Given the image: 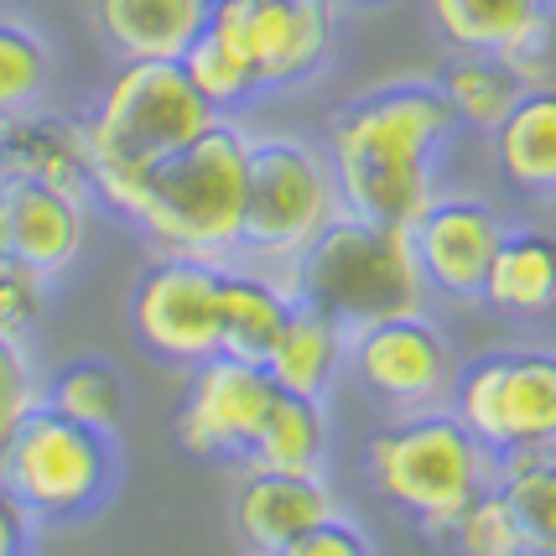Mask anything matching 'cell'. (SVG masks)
Returning a JSON list of instances; mask_svg holds the SVG:
<instances>
[{
  "mask_svg": "<svg viewBox=\"0 0 556 556\" xmlns=\"http://www.w3.org/2000/svg\"><path fill=\"white\" fill-rule=\"evenodd\" d=\"M458 136V115L437 78H395L349 99L328 121V167L343 214L412 229L437 198V162Z\"/></svg>",
  "mask_w": 556,
  "mask_h": 556,
  "instance_id": "6da1fadb",
  "label": "cell"
},
{
  "mask_svg": "<svg viewBox=\"0 0 556 556\" xmlns=\"http://www.w3.org/2000/svg\"><path fill=\"white\" fill-rule=\"evenodd\" d=\"M214 121H224V115L198 94L177 58L121 63L84 115L94 198L121 218H136L151 167L167 162L188 141H198Z\"/></svg>",
  "mask_w": 556,
  "mask_h": 556,
  "instance_id": "7a4b0ae2",
  "label": "cell"
},
{
  "mask_svg": "<svg viewBox=\"0 0 556 556\" xmlns=\"http://www.w3.org/2000/svg\"><path fill=\"white\" fill-rule=\"evenodd\" d=\"M244 162L250 130L224 115L198 141L151 167L130 224L156 244V255H198L229 266V255H240L244 229Z\"/></svg>",
  "mask_w": 556,
  "mask_h": 556,
  "instance_id": "3957f363",
  "label": "cell"
},
{
  "mask_svg": "<svg viewBox=\"0 0 556 556\" xmlns=\"http://www.w3.org/2000/svg\"><path fill=\"white\" fill-rule=\"evenodd\" d=\"M287 287L296 302L333 317L343 333H359L386 317L427 313L432 296L416 266L412 229L359 214L333 218L287 266Z\"/></svg>",
  "mask_w": 556,
  "mask_h": 556,
  "instance_id": "277c9868",
  "label": "cell"
},
{
  "mask_svg": "<svg viewBox=\"0 0 556 556\" xmlns=\"http://www.w3.org/2000/svg\"><path fill=\"white\" fill-rule=\"evenodd\" d=\"M364 473L386 505L412 515L432 541H447L453 515L494 484V453L453 416V406H432L406 412L369 437Z\"/></svg>",
  "mask_w": 556,
  "mask_h": 556,
  "instance_id": "5b68a950",
  "label": "cell"
},
{
  "mask_svg": "<svg viewBox=\"0 0 556 556\" xmlns=\"http://www.w3.org/2000/svg\"><path fill=\"white\" fill-rule=\"evenodd\" d=\"M343 214L328 151L302 136H250L244 162V266L287 281V266Z\"/></svg>",
  "mask_w": 556,
  "mask_h": 556,
  "instance_id": "8992f818",
  "label": "cell"
},
{
  "mask_svg": "<svg viewBox=\"0 0 556 556\" xmlns=\"http://www.w3.org/2000/svg\"><path fill=\"white\" fill-rule=\"evenodd\" d=\"M121 479L115 432L84 427L52 406H31L0 447V484L11 489L37 526H63L94 515Z\"/></svg>",
  "mask_w": 556,
  "mask_h": 556,
  "instance_id": "52a82bcc",
  "label": "cell"
},
{
  "mask_svg": "<svg viewBox=\"0 0 556 556\" xmlns=\"http://www.w3.org/2000/svg\"><path fill=\"white\" fill-rule=\"evenodd\" d=\"M447 406L494 458L556 447V349H494L458 364Z\"/></svg>",
  "mask_w": 556,
  "mask_h": 556,
  "instance_id": "ba28073f",
  "label": "cell"
},
{
  "mask_svg": "<svg viewBox=\"0 0 556 556\" xmlns=\"http://www.w3.org/2000/svg\"><path fill=\"white\" fill-rule=\"evenodd\" d=\"M208 16L240 42L261 94L302 89L333 63L339 0H214Z\"/></svg>",
  "mask_w": 556,
  "mask_h": 556,
  "instance_id": "9c48e42d",
  "label": "cell"
},
{
  "mask_svg": "<svg viewBox=\"0 0 556 556\" xmlns=\"http://www.w3.org/2000/svg\"><path fill=\"white\" fill-rule=\"evenodd\" d=\"M218 291H224L218 261L156 255L130 291V328L146 343V354L182 369L218 354Z\"/></svg>",
  "mask_w": 556,
  "mask_h": 556,
  "instance_id": "30bf717a",
  "label": "cell"
},
{
  "mask_svg": "<svg viewBox=\"0 0 556 556\" xmlns=\"http://www.w3.org/2000/svg\"><path fill=\"white\" fill-rule=\"evenodd\" d=\"M270 401H276V380L266 375V364L208 354L203 364H193L188 390L177 401V421H172L177 447L208 463H244Z\"/></svg>",
  "mask_w": 556,
  "mask_h": 556,
  "instance_id": "8fae6325",
  "label": "cell"
},
{
  "mask_svg": "<svg viewBox=\"0 0 556 556\" xmlns=\"http://www.w3.org/2000/svg\"><path fill=\"white\" fill-rule=\"evenodd\" d=\"M349 369L359 375V386L369 395H380L395 412L447 406L453 380H458L453 349L427 313L386 317V323L349 333Z\"/></svg>",
  "mask_w": 556,
  "mask_h": 556,
  "instance_id": "7c38bea8",
  "label": "cell"
},
{
  "mask_svg": "<svg viewBox=\"0 0 556 556\" xmlns=\"http://www.w3.org/2000/svg\"><path fill=\"white\" fill-rule=\"evenodd\" d=\"M500 240H505V218L484 198L468 193H437L427 214L412 224L421 281L447 302H484V276Z\"/></svg>",
  "mask_w": 556,
  "mask_h": 556,
  "instance_id": "4fadbf2b",
  "label": "cell"
},
{
  "mask_svg": "<svg viewBox=\"0 0 556 556\" xmlns=\"http://www.w3.org/2000/svg\"><path fill=\"white\" fill-rule=\"evenodd\" d=\"M447 52H494L515 78L552 84V11L541 0H427Z\"/></svg>",
  "mask_w": 556,
  "mask_h": 556,
  "instance_id": "5bb4252c",
  "label": "cell"
},
{
  "mask_svg": "<svg viewBox=\"0 0 556 556\" xmlns=\"http://www.w3.org/2000/svg\"><path fill=\"white\" fill-rule=\"evenodd\" d=\"M48 182L63 193L94 198V177H89V141H84V121H73L63 110H22L0 121V182Z\"/></svg>",
  "mask_w": 556,
  "mask_h": 556,
  "instance_id": "9a60e30c",
  "label": "cell"
},
{
  "mask_svg": "<svg viewBox=\"0 0 556 556\" xmlns=\"http://www.w3.org/2000/svg\"><path fill=\"white\" fill-rule=\"evenodd\" d=\"M84 203L89 198L48 188V182H0V214H5V255L42 276H63L84 250Z\"/></svg>",
  "mask_w": 556,
  "mask_h": 556,
  "instance_id": "2e32d148",
  "label": "cell"
},
{
  "mask_svg": "<svg viewBox=\"0 0 556 556\" xmlns=\"http://www.w3.org/2000/svg\"><path fill=\"white\" fill-rule=\"evenodd\" d=\"M339 509L333 489L323 473H281V468H250L235 500V520H240L244 546L255 556H276L291 546L296 535L328 520Z\"/></svg>",
  "mask_w": 556,
  "mask_h": 556,
  "instance_id": "e0dca14e",
  "label": "cell"
},
{
  "mask_svg": "<svg viewBox=\"0 0 556 556\" xmlns=\"http://www.w3.org/2000/svg\"><path fill=\"white\" fill-rule=\"evenodd\" d=\"M214 0H89L99 42L121 63L136 58H182L188 42L208 26Z\"/></svg>",
  "mask_w": 556,
  "mask_h": 556,
  "instance_id": "ac0fdd59",
  "label": "cell"
},
{
  "mask_svg": "<svg viewBox=\"0 0 556 556\" xmlns=\"http://www.w3.org/2000/svg\"><path fill=\"white\" fill-rule=\"evenodd\" d=\"M296 296L281 276L261 266H224V291H218V354L229 359L266 364L281 328H287Z\"/></svg>",
  "mask_w": 556,
  "mask_h": 556,
  "instance_id": "d6986e66",
  "label": "cell"
},
{
  "mask_svg": "<svg viewBox=\"0 0 556 556\" xmlns=\"http://www.w3.org/2000/svg\"><path fill=\"white\" fill-rule=\"evenodd\" d=\"M494 162L515 193L556 198V84H531L494 130Z\"/></svg>",
  "mask_w": 556,
  "mask_h": 556,
  "instance_id": "ffe728a7",
  "label": "cell"
},
{
  "mask_svg": "<svg viewBox=\"0 0 556 556\" xmlns=\"http://www.w3.org/2000/svg\"><path fill=\"white\" fill-rule=\"evenodd\" d=\"M349 364V333L328 313H317L307 302H296L281 328V339L270 349L266 375L276 380V390H291V395H307V401H323L339 369Z\"/></svg>",
  "mask_w": 556,
  "mask_h": 556,
  "instance_id": "44dd1931",
  "label": "cell"
},
{
  "mask_svg": "<svg viewBox=\"0 0 556 556\" xmlns=\"http://www.w3.org/2000/svg\"><path fill=\"white\" fill-rule=\"evenodd\" d=\"M484 302L505 317H541L556 307V235L546 229H505L489 261Z\"/></svg>",
  "mask_w": 556,
  "mask_h": 556,
  "instance_id": "7402d4cb",
  "label": "cell"
},
{
  "mask_svg": "<svg viewBox=\"0 0 556 556\" xmlns=\"http://www.w3.org/2000/svg\"><path fill=\"white\" fill-rule=\"evenodd\" d=\"M244 463L250 468H281V473H323V463H328V412H323V401L276 390Z\"/></svg>",
  "mask_w": 556,
  "mask_h": 556,
  "instance_id": "603a6c76",
  "label": "cell"
},
{
  "mask_svg": "<svg viewBox=\"0 0 556 556\" xmlns=\"http://www.w3.org/2000/svg\"><path fill=\"white\" fill-rule=\"evenodd\" d=\"M437 89L453 104L458 125L489 136V130L509 115V104L520 99L526 84H520L515 68H509L505 58H494V52H447V63L437 68Z\"/></svg>",
  "mask_w": 556,
  "mask_h": 556,
  "instance_id": "cb8c5ba5",
  "label": "cell"
},
{
  "mask_svg": "<svg viewBox=\"0 0 556 556\" xmlns=\"http://www.w3.org/2000/svg\"><path fill=\"white\" fill-rule=\"evenodd\" d=\"M494 489L505 494L526 546L556 556V447L494 458Z\"/></svg>",
  "mask_w": 556,
  "mask_h": 556,
  "instance_id": "d4e9b609",
  "label": "cell"
},
{
  "mask_svg": "<svg viewBox=\"0 0 556 556\" xmlns=\"http://www.w3.org/2000/svg\"><path fill=\"white\" fill-rule=\"evenodd\" d=\"M177 63H182V73L193 78V89L214 104L218 115H235V110H244L250 99H261V84H255L250 58H244L240 42H235L214 16H208V26L188 42V52H182Z\"/></svg>",
  "mask_w": 556,
  "mask_h": 556,
  "instance_id": "484cf974",
  "label": "cell"
},
{
  "mask_svg": "<svg viewBox=\"0 0 556 556\" xmlns=\"http://www.w3.org/2000/svg\"><path fill=\"white\" fill-rule=\"evenodd\" d=\"M52 73H58V58L48 37L22 16L0 11V121L48 104Z\"/></svg>",
  "mask_w": 556,
  "mask_h": 556,
  "instance_id": "4316f807",
  "label": "cell"
},
{
  "mask_svg": "<svg viewBox=\"0 0 556 556\" xmlns=\"http://www.w3.org/2000/svg\"><path fill=\"white\" fill-rule=\"evenodd\" d=\"M42 406L73 416L84 427H99V432H121L125 386L104 359H73L52 375V386L42 390Z\"/></svg>",
  "mask_w": 556,
  "mask_h": 556,
  "instance_id": "83f0119b",
  "label": "cell"
},
{
  "mask_svg": "<svg viewBox=\"0 0 556 556\" xmlns=\"http://www.w3.org/2000/svg\"><path fill=\"white\" fill-rule=\"evenodd\" d=\"M447 541H453L463 556H515L520 546H526V535H520V526H515L505 494H500L494 484H489L484 494H473V500L453 515Z\"/></svg>",
  "mask_w": 556,
  "mask_h": 556,
  "instance_id": "f1b7e54d",
  "label": "cell"
},
{
  "mask_svg": "<svg viewBox=\"0 0 556 556\" xmlns=\"http://www.w3.org/2000/svg\"><path fill=\"white\" fill-rule=\"evenodd\" d=\"M48 313V276L22 266L16 255H0V339L26 343Z\"/></svg>",
  "mask_w": 556,
  "mask_h": 556,
  "instance_id": "f546056e",
  "label": "cell"
},
{
  "mask_svg": "<svg viewBox=\"0 0 556 556\" xmlns=\"http://www.w3.org/2000/svg\"><path fill=\"white\" fill-rule=\"evenodd\" d=\"M37 401H42V386H37V369H31L26 343L0 339V447L11 442V432L22 427V416Z\"/></svg>",
  "mask_w": 556,
  "mask_h": 556,
  "instance_id": "4dcf8cb0",
  "label": "cell"
},
{
  "mask_svg": "<svg viewBox=\"0 0 556 556\" xmlns=\"http://www.w3.org/2000/svg\"><path fill=\"white\" fill-rule=\"evenodd\" d=\"M276 556H375V552H369V541H364L359 526H354V520H343L339 509H333L328 520L307 526V531L296 535L291 546H281Z\"/></svg>",
  "mask_w": 556,
  "mask_h": 556,
  "instance_id": "1f68e13d",
  "label": "cell"
},
{
  "mask_svg": "<svg viewBox=\"0 0 556 556\" xmlns=\"http://www.w3.org/2000/svg\"><path fill=\"white\" fill-rule=\"evenodd\" d=\"M0 556H37V520L5 484H0Z\"/></svg>",
  "mask_w": 556,
  "mask_h": 556,
  "instance_id": "d6a6232c",
  "label": "cell"
},
{
  "mask_svg": "<svg viewBox=\"0 0 556 556\" xmlns=\"http://www.w3.org/2000/svg\"><path fill=\"white\" fill-rule=\"evenodd\" d=\"M515 556H552V552H535V546H520V552Z\"/></svg>",
  "mask_w": 556,
  "mask_h": 556,
  "instance_id": "836d02e7",
  "label": "cell"
},
{
  "mask_svg": "<svg viewBox=\"0 0 556 556\" xmlns=\"http://www.w3.org/2000/svg\"><path fill=\"white\" fill-rule=\"evenodd\" d=\"M0 255H5V214H0Z\"/></svg>",
  "mask_w": 556,
  "mask_h": 556,
  "instance_id": "e575fe53",
  "label": "cell"
},
{
  "mask_svg": "<svg viewBox=\"0 0 556 556\" xmlns=\"http://www.w3.org/2000/svg\"><path fill=\"white\" fill-rule=\"evenodd\" d=\"M541 5H546V11H556V0H541Z\"/></svg>",
  "mask_w": 556,
  "mask_h": 556,
  "instance_id": "d590c367",
  "label": "cell"
}]
</instances>
